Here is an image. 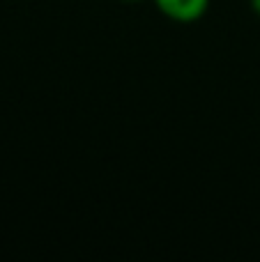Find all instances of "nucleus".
I'll list each match as a JSON object with an SVG mask.
<instances>
[{
    "label": "nucleus",
    "mask_w": 260,
    "mask_h": 262,
    "mask_svg": "<svg viewBox=\"0 0 260 262\" xmlns=\"http://www.w3.org/2000/svg\"><path fill=\"white\" fill-rule=\"evenodd\" d=\"M161 14L180 23L198 21L210 7V0H155Z\"/></svg>",
    "instance_id": "f257e3e1"
},
{
    "label": "nucleus",
    "mask_w": 260,
    "mask_h": 262,
    "mask_svg": "<svg viewBox=\"0 0 260 262\" xmlns=\"http://www.w3.org/2000/svg\"><path fill=\"white\" fill-rule=\"evenodd\" d=\"M251 9L256 14H260V0H251Z\"/></svg>",
    "instance_id": "f03ea898"
},
{
    "label": "nucleus",
    "mask_w": 260,
    "mask_h": 262,
    "mask_svg": "<svg viewBox=\"0 0 260 262\" xmlns=\"http://www.w3.org/2000/svg\"><path fill=\"white\" fill-rule=\"evenodd\" d=\"M127 3H141V0H127Z\"/></svg>",
    "instance_id": "7ed1b4c3"
}]
</instances>
